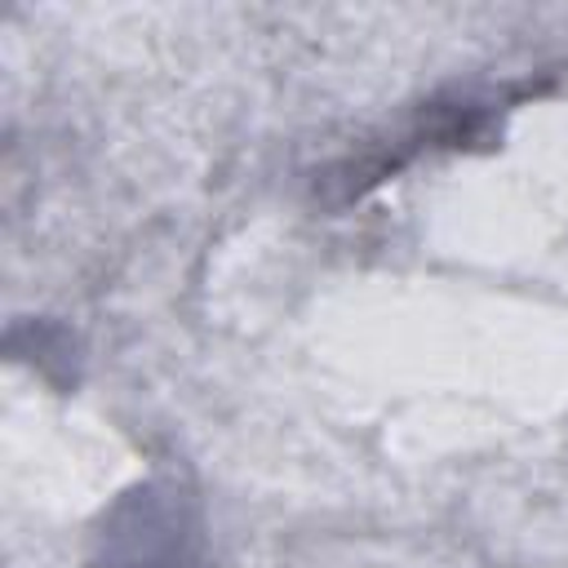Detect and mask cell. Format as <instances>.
I'll return each mask as SVG.
<instances>
[{
	"label": "cell",
	"instance_id": "1",
	"mask_svg": "<svg viewBox=\"0 0 568 568\" xmlns=\"http://www.w3.org/2000/svg\"><path fill=\"white\" fill-rule=\"evenodd\" d=\"M191 537L195 528L178 488H138L106 519L98 568H191Z\"/></svg>",
	"mask_w": 568,
	"mask_h": 568
}]
</instances>
